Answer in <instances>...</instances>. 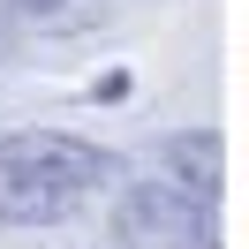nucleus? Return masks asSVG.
I'll list each match as a JSON object with an SVG mask.
<instances>
[{"mask_svg": "<svg viewBox=\"0 0 249 249\" xmlns=\"http://www.w3.org/2000/svg\"><path fill=\"white\" fill-rule=\"evenodd\" d=\"M121 249H212V212L181 181H128L113 196Z\"/></svg>", "mask_w": 249, "mask_h": 249, "instance_id": "f257e3e1", "label": "nucleus"}, {"mask_svg": "<svg viewBox=\"0 0 249 249\" xmlns=\"http://www.w3.org/2000/svg\"><path fill=\"white\" fill-rule=\"evenodd\" d=\"M83 196H91V181H76V174L0 166V219H8V227H53V219H68Z\"/></svg>", "mask_w": 249, "mask_h": 249, "instance_id": "f03ea898", "label": "nucleus"}, {"mask_svg": "<svg viewBox=\"0 0 249 249\" xmlns=\"http://www.w3.org/2000/svg\"><path fill=\"white\" fill-rule=\"evenodd\" d=\"M0 166H53V174H76V181H106L113 159L83 136H53V128H16L0 136Z\"/></svg>", "mask_w": 249, "mask_h": 249, "instance_id": "7ed1b4c3", "label": "nucleus"}, {"mask_svg": "<svg viewBox=\"0 0 249 249\" xmlns=\"http://www.w3.org/2000/svg\"><path fill=\"white\" fill-rule=\"evenodd\" d=\"M151 159L166 166V181H181V189H196V196H212L219 189V136H159L151 143Z\"/></svg>", "mask_w": 249, "mask_h": 249, "instance_id": "20e7f679", "label": "nucleus"}, {"mask_svg": "<svg viewBox=\"0 0 249 249\" xmlns=\"http://www.w3.org/2000/svg\"><path fill=\"white\" fill-rule=\"evenodd\" d=\"M16 8H23V16H61L68 0H16Z\"/></svg>", "mask_w": 249, "mask_h": 249, "instance_id": "39448f33", "label": "nucleus"}]
</instances>
